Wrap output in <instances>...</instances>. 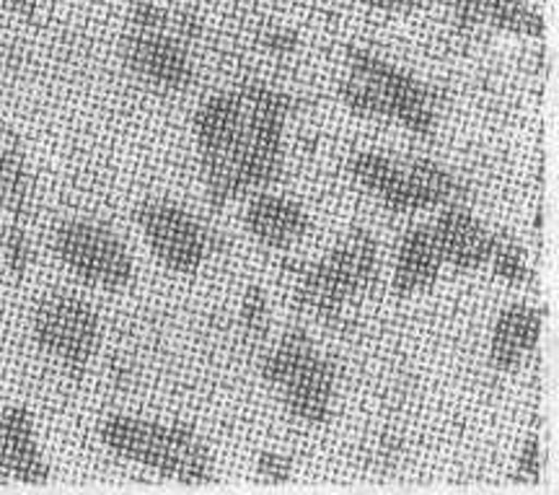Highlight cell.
Listing matches in <instances>:
<instances>
[{
	"mask_svg": "<svg viewBox=\"0 0 559 495\" xmlns=\"http://www.w3.org/2000/svg\"><path fill=\"white\" fill-rule=\"evenodd\" d=\"M122 58L140 81L158 92H185L194 81L190 50L171 32L128 30V37L122 42Z\"/></svg>",
	"mask_w": 559,
	"mask_h": 495,
	"instance_id": "obj_11",
	"label": "cell"
},
{
	"mask_svg": "<svg viewBox=\"0 0 559 495\" xmlns=\"http://www.w3.org/2000/svg\"><path fill=\"white\" fill-rule=\"evenodd\" d=\"M542 472V449L539 438L528 436V441L523 444L519 467H515V478H521V483H536Z\"/></svg>",
	"mask_w": 559,
	"mask_h": 495,
	"instance_id": "obj_22",
	"label": "cell"
},
{
	"mask_svg": "<svg viewBox=\"0 0 559 495\" xmlns=\"http://www.w3.org/2000/svg\"><path fill=\"white\" fill-rule=\"evenodd\" d=\"M37 3L39 0H0V5H3L5 11L16 13V16H34Z\"/></svg>",
	"mask_w": 559,
	"mask_h": 495,
	"instance_id": "obj_25",
	"label": "cell"
},
{
	"mask_svg": "<svg viewBox=\"0 0 559 495\" xmlns=\"http://www.w3.org/2000/svg\"><path fill=\"white\" fill-rule=\"evenodd\" d=\"M102 441L117 457L148 467L179 483H210L213 455L200 434L181 423H156L135 415H109L99 428Z\"/></svg>",
	"mask_w": 559,
	"mask_h": 495,
	"instance_id": "obj_2",
	"label": "cell"
},
{
	"mask_svg": "<svg viewBox=\"0 0 559 495\" xmlns=\"http://www.w3.org/2000/svg\"><path fill=\"white\" fill-rule=\"evenodd\" d=\"M340 96L345 107L360 117L396 120L423 138L436 132L438 99L432 89L368 50L347 55V75L340 83Z\"/></svg>",
	"mask_w": 559,
	"mask_h": 495,
	"instance_id": "obj_1",
	"label": "cell"
},
{
	"mask_svg": "<svg viewBox=\"0 0 559 495\" xmlns=\"http://www.w3.org/2000/svg\"><path fill=\"white\" fill-rule=\"evenodd\" d=\"M55 255L91 288L122 291L132 283L135 264L120 236L94 221H66L55 232Z\"/></svg>",
	"mask_w": 559,
	"mask_h": 495,
	"instance_id": "obj_9",
	"label": "cell"
},
{
	"mask_svg": "<svg viewBox=\"0 0 559 495\" xmlns=\"http://www.w3.org/2000/svg\"><path fill=\"white\" fill-rule=\"evenodd\" d=\"M440 268H443V257H440L432 228H409L400 244V252H396L394 281H391L394 294L400 298L425 294L438 281Z\"/></svg>",
	"mask_w": 559,
	"mask_h": 495,
	"instance_id": "obj_16",
	"label": "cell"
},
{
	"mask_svg": "<svg viewBox=\"0 0 559 495\" xmlns=\"http://www.w3.org/2000/svg\"><path fill=\"white\" fill-rule=\"evenodd\" d=\"M247 228L262 247L267 249H290L309 234L311 221L298 202H293L275 192L249 195L247 205Z\"/></svg>",
	"mask_w": 559,
	"mask_h": 495,
	"instance_id": "obj_13",
	"label": "cell"
},
{
	"mask_svg": "<svg viewBox=\"0 0 559 495\" xmlns=\"http://www.w3.org/2000/svg\"><path fill=\"white\" fill-rule=\"evenodd\" d=\"M296 45H298V37L288 30H275L264 37V47L275 55H288L296 50Z\"/></svg>",
	"mask_w": 559,
	"mask_h": 495,
	"instance_id": "obj_23",
	"label": "cell"
},
{
	"mask_svg": "<svg viewBox=\"0 0 559 495\" xmlns=\"http://www.w3.org/2000/svg\"><path fill=\"white\" fill-rule=\"evenodd\" d=\"M241 332L247 334L249 340H262L267 334L270 327V306H267V296L260 285H251L243 294V304H241Z\"/></svg>",
	"mask_w": 559,
	"mask_h": 495,
	"instance_id": "obj_20",
	"label": "cell"
},
{
	"mask_svg": "<svg viewBox=\"0 0 559 495\" xmlns=\"http://www.w3.org/2000/svg\"><path fill=\"white\" fill-rule=\"evenodd\" d=\"M542 340V311L526 304H513L500 311L489 340V366L495 372H515L534 355Z\"/></svg>",
	"mask_w": 559,
	"mask_h": 495,
	"instance_id": "obj_15",
	"label": "cell"
},
{
	"mask_svg": "<svg viewBox=\"0 0 559 495\" xmlns=\"http://www.w3.org/2000/svg\"><path fill=\"white\" fill-rule=\"evenodd\" d=\"M0 457H3L9 480L19 483H47L50 464L41 455L34 415L24 404H13L0 417Z\"/></svg>",
	"mask_w": 559,
	"mask_h": 495,
	"instance_id": "obj_14",
	"label": "cell"
},
{
	"mask_svg": "<svg viewBox=\"0 0 559 495\" xmlns=\"http://www.w3.org/2000/svg\"><path fill=\"white\" fill-rule=\"evenodd\" d=\"M135 221L153 257L177 275L198 273L215 247L213 234L190 211L171 200L153 198L140 202Z\"/></svg>",
	"mask_w": 559,
	"mask_h": 495,
	"instance_id": "obj_10",
	"label": "cell"
},
{
	"mask_svg": "<svg viewBox=\"0 0 559 495\" xmlns=\"http://www.w3.org/2000/svg\"><path fill=\"white\" fill-rule=\"evenodd\" d=\"M257 472L260 478L267 480V483H288L293 478V462L290 457L277 455V451H262L257 457Z\"/></svg>",
	"mask_w": 559,
	"mask_h": 495,
	"instance_id": "obj_21",
	"label": "cell"
},
{
	"mask_svg": "<svg viewBox=\"0 0 559 495\" xmlns=\"http://www.w3.org/2000/svg\"><path fill=\"white\" fill-rule=\"evenodd\" d=\"M194 138L202 179L210 205L221 211L230 200L241 198L239 185V141L241 102L239 94H215L202 104L194 117Z\"/></svg>",
	"mask_w": 559,
	"mask_h": 495,
	"instance_id": "obj_7",
	"label": "cell"
},
{
	"mask_svg": "<svg viewBox=\"0 0 559 495\" xmlns=\"http://www.w3.org/2000/svg\"><path fill=\"white\" fill-rule=\"evenodd\" d=\"M489 264H492L495 275L510 285H526L531 283V278H534L526 249L521 247V241H515L513 236L506 232H495V247L492 257H489Z\"/></svg>",
	"mask_w": 559,
	"mask_h": 495,
	"instance_id": "obj_18",
	"label": "cell"
},
{
	"mask_svg": "<svg viewBox=\"0 0 559 495\" xmlns=\"http://www.w3.org/2000/svg\"><path fill=\"white\" fill-rule=\"evenodd\" d=\"M241 141L239 185L241 198L270 190L283 174V132L290 99L267 83H247L239 92Z\"/></svg>",
	"mask_w": 559,
	"mask_h": 495,
	"instance_id": "obj_6",
	"label": "cell"
},
{
	"mask_svg": "<svg viewBox=\"0 0 559 495\" xmlns=\"http://www.w3.org/2000/svg\"><path fill=\"white\" fill-rule=\"evenodd\" d=\"M3 257H5V268L13 278H24L29 273L32 260H34V249H32V239L26 234L24 221H11V226L5 228L3 236Z\"/></svg>",
	"mask_w": 559,
	"mask_h": 495,
	"instance_id": "obj_19",
	"label": "cell"
},
{
	"mask_svg": "<svg viewBox=\"0 0 559 495\" xmlns=\"http://www.w3.org/2000/svg\"><path fill=\"white\" fill-rule=\"evenodd\" d=\"M366 3L381 11H415L425 0H366Z\"/></svg>",
	"mask_w": 559,
	"mask_h": 495,
	"instance_id": "obj_24",
	"label": "cell"
},
{
	"mask_svg": "<svg viewBox=\"0 0 559 495\" xmlns=\"http://www.w3.org/2000/svg\"><path fill=\"white\" fill-rule=\"evenodd\" d=\"M379 278V244L353 228L324 260L306 264L296 281V304L319 322H340L345 309L368 294Z\"/></svg>",
	"mask_w": 559,
	"mask_h": 495,
	"instance_id": "obj_3",
	"label": "cell"
},
{
	"mask_svg": "<svg viewBox=\"0 0 559 495\" xmlns=\"http://www.w3.org/2000/svg\"><path fill=\"white\" fill-rule=\"evenodd\" d=\"M34 343L50 358L83 374L99 351L102 322L94 306L70 294H50L37 304L32 317Z\"/></svg>",
	"mask_w": 559,
	"mask_h": 495,
	"instance_id": "obj_8",
	"label": "cell"
},
{
	"mask_svg": "<svg viewBox=\"0 0 559 495\" xmlns=\"http://www.w3.org/2000/svg\"><path fill=\"white\" fill-rule=\"evenodd\" d=\"M32 205V177L19 143L0 145V211L24 221Z\"/></svg>",
	"mask_w": 559,
	"mask_h": 495,
	"instance_id": "obj_17",
	"label": "cell"
},
{
	"mask_svg": "<svg viewBox=\"0 0 559 495\" xmlns=\"http://www.w3.org/2000/svg\"><path fill=\"white\" fill-rule=\"evenodd\" d=\"M349 172L391 213L400 215L461 205L466 198L461 179L430 158H391L383 153L362 151L353 156Z\"/></svg>",
	"mask_w": 559,
	"mask_h": 495,
	"instance_id": "obj_4",
	"label": "cell"
},
{
	"mask_svg": "<svg viewBox=\"0 0 559 495\" xmlns=\"http://www.w3.org/2000/svg\"><path fill=\"white\" fill-rule=\"evenodd\" d=\"M262 376L296 421L306 425L330 421L337 374L304 330L283 334V340L264 355Z\"/></svg>",
	"mask_w": 559,
	"mask_h": 495,
	"instance_id": "obj_5",
	"label": "cell"
},
{
	"mask_svg": "<svg viewBox=\"0 0 559 495\" xmlns=\"http://www.w3.org/2000/svg\"><path fill=\"white\" fill-rule=\"evenodd\" d=\"M430 228L443 264H451L461 273H474V270L489 264L495 232H489L485 223L466 211L464 205L443 208Z\"/></svg>",
	"mask_w": 559,
	"mask_h": 495,
	"instance_id": "obj_12",
	"label": "cell"
}]
</instances>
